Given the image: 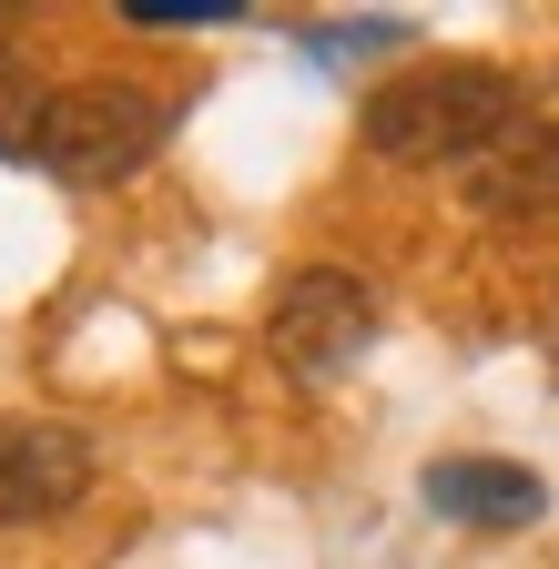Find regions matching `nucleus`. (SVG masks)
Returning a JSON list of instances; mask_svg holds the SVG:
<instances>
[{
    "label": "nucleus",
    "instance_id": "4",
    "mask_svg": "<svg viewBox=\"0 0 559 569\" xmlns=\"http://www.w3.org/2000/svg\"><path fill=\"white\" fill-rule=\"evenodd\" d=\"M92 488V438L61 417H0V519L31 529V519H61L82 509Z\"/></svg>",
    "mask_w": 559,
    "mask_h": 569
},
{
    "label": "nucleus",
    "instance_id": "6",
    "mask_svg": "<svg viewBox=\"0 0 559 569\" xmlns=\"http://www.w3.org/2000/svg\"><path fill=\"white\" fill-rule=\"evenodd\" d=\"M417 498H428L438 519H458V529H529L549 509V488L529 468H509V458H438L417 478Z\"/></svg>",
    "mask_w": 559,
    "mask_h": 569
},
{
    "label": "nucleus",
    "instance_id": "9",
    "mask_svg": "<svg viewBox=\"0 0 559 569\" xmlns=\"http://www.w3.org/2000/svg\"><path fill=\"white\" fill-rule=\"evenodd\" d=\"M132 31H214V21H244V0H122Z\"/></svg>",
    "mask_w": 559,
    "mask_h": 569
},
{
    "label": "nucleus",
    "instance_id": "7",
    "mask_svg": "<svg viewBox=\"0 0 559 569\" xmlns=\"http://www.w3.org/2000/svg\"><path fill=\"white\" fill-rule=\"evenodd\" d=\"M41 82H31V71H21V51H0V153H11V163H31V132H41Z\"/></svg>",
    "mask_w": 559,
    "mask_h": 569
},
{
    "label": "nucleus",
    "instance_id": "10",
    "mask_svg": "<svg viewBox=\"0 0 559 569\" xmlns=\"http://www.w3.org/2000/svg\"><path fill=\"white\" fill-rule=\"evenodd\" d=\"M0 51H11V11H0Z\"/></svg>",
    "mask_w": 559,
    "mask_h": 569
},
{
    "label": "nucleus",
    "instance_id": "2",
    "mask_svg": "<svg viewBox=\"0 0 559 569\" xmlns=\"http://www.w3.org/2000/svg\"><path fill=\"white\" fill-rule=\"evenodd\" d=\"M163 132H173V102L143 92V82H61L41 102V132H31V163L51 183H122V173H143L163 153Z\"/></svg>",
    "mask_w": 559,
    "mask_h": 569
},
{
    "label": "nucleus",
    "instance_id": "1",
    "mask_svg": "<svg viewBox=\"0 0 559 569\" xmlns=\"http://www.w3.org/2000/svg\"><path fill=\"white\" fill-rule=\"evenodd\" d=\"M519 112H529V92L509 82L499 61H417V71H397V82L367 92L357 132H367L377 163H417V173H428V163H458L468 173Z\"/></svg>",
    "mask_w": 559,
    "mask_h": 569
},
{
    "label": "nucleus",
    "instance_id": "3",
    "mask_svg": "<svg viewBox=\"0 0 559 569\" xmlns=\"http://www.w3.org/2000/svg\"><path fill=\"white\" fill-rule=\"evenodd\" d=\"M274 356H286L296 377H346L377 336V284L346 274V264H296L274 284V316H264Z\"/></svg>",
    "mask_w": 559,
    "mask_h": 569
},
{
    "label": "nucleus",
    "instance_id": "8",
    "mask_svg": "<svg viewBox=\"0 0 559 569\" xmlns=\"http://www.w3.org/2000/svg\"><path fill=\"white\" fill-rule=\"evenodd\" d=\"M316 61H367V51H397L407 41V21H306L296 31Z\"/></svg>",
    "mask_w": 559,
    "mask_h": 569
},
{
    "label": "nucleus",
    "instance_id": "5",
    "mask_svg": "<svg viewBox=\"0 0 559 569\" xmlns=\"http://www.w3.org/2000/svg\"><path fill=\"white\" fill-rule=\"evenodd\" d=\"M468 203L478 213H559V122L549 112H519L468 163Z\"/></svg>",
    "mask_w": 559,
    "mask_h": 569
}]
</instances>
